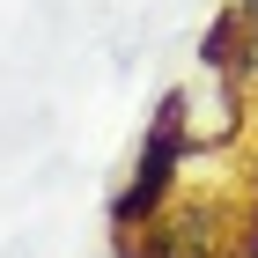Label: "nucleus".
Here are the masks:
<instances>
[{
  "label": "nucleus",
  "instance_id": "6",
  "mask_svg": "<svg viewBox=\"0 0 258 258\" xmlns=\"http://www.w3.org/2000/svg\"><path fill=\"white\" fill-rule=\"evenodd\" d=\"M251 148H258V89H251Z\"/></svg>",
  "mask_w": 258,
  "mask_h": 258
},
{
  "label": "nucleus",
  "instance_id": "7",
  "mask_svg": "<svg viewBox=\"0 0 258 258\" xmlns=\"http://www.w3.org/2000/svg\"><path fill=\"white\" fill-rule=\"evenodd\" d=\"M236 8H243V22H258V0H236Z\"/></svg>",
  "mask_w": 258,
  "mask_h": 258
},
{
  "label": "nucleus",
  "instance_id": "3",
  "mask_svg": "<svg viewBox=\"0 0 258 258\" xmlns=\"http://www.w3.org/2000/svg\"><path fill=\"white\" fill-rule=\"evenodd\" d=\"M236 44H243V8L221 0L214 15L199 22V74H229L236 67Z\"/></svg>",
  "mask_w": 258,
  "mask_h": 258
},
{
  "label": "nucleus",
  "instance_id": "8",
  "mask_svg": "<svg viewBox=\"0 0 258 258\" xmlns=\"http://www.w3.org/2000/svg\"><path fill=\"white\" fill-rule=\"evenodd\" d=\"M229 258H243V251H229Z\"/></svg>",
  "mask_w": 258,
  "mask_h": 258
},
{
  "label": "nucleus",
  "instance_id": "1",
  "mask_svg": "<svg viewBox=\"0 0 258 258\" xmlns=\"http://www.w3.org/2000/svg\"><path fill=\"white\" fill-rule=\"evenodd\" d=\"M229 236H236V192H177L140 229V251L148 258H229Z\"/></svg>",
  "mask_w": 258,
  "mask_h": 258
},
{
  "label": "nucleus",
  "instance_id": "5",
  "mask_svg": "<svg viewBox=\"0 0 258 258\" xmlns=\"http://www.w3.org/2000/svg\"><path fill=\"white\" fill-rule=\"evenodd\" d=\"M111 258H148V251H140V236H111Z\"/></svg>",
  "mask_w": 258,
  "mask_h": 258
},
{
  "label": "nucleus",
  "instance_id": "2",
  "mask_svg": "<svg viewBox=\"0 0 258 258\" xmlns=\"http://www.w3.org/2000/svg\"><path fill=\"white\" fill-rule=\"evenodd\" d=\"M192 140L199 155H229L251 140V89L236 74H207V89H192Z\"/></svg>",
  "mask_w": 258,
  "mask_h": 258
},
{
  "label": "nucleus",
  "instance_id": "4",
  "mask_svg": "<svg viewBox=\"0 0 258 258\" xmlns=\"http://www.w3.org/2000/svg\"><path fill=\"white\" fill-rule=\"evenodd\" d=\"M229 74L243 81V89H258V22H243V44H236V67Z\"/></svg>",
  "mask_w": 258,
  "mask_h": 258
}]
</instances>
